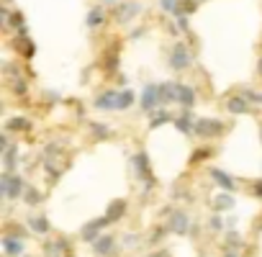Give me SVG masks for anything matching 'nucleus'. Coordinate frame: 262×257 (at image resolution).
Instances as JSON below:
<instances>
[{"label":"nucleus","instance_id":"19","mask_svg":"<svg viewBox=\"0 0 262 257\" xmlns=\"http://www.w3.org/2000/svg\"><path fill=\"white\" fill-rule=\"evenodd\" d=\"M131 100H134V93H131V90H118L116 111H121V108H129V105H131Z\"/></svg>","mask_w":262,"mask_h":257},{"label":"nucleus","instance_id":"30","mask_svg":"<svg viewBox=\"0 0 262 257\" xmlns=\"http://www.w3.org/2000/svg\"><path fill=\"white\" fill-rule=\"evenodd\" d=\"M149 257H167V252H154V255H149Z\"/></svg>","mask_w":262,"mask_h":257},{"label":"nucleus","instance_id":"3","mask_svg":"<svg viewBox=\"0 0 262 257\" xmlns=\"http://www.w3.org/2000/svg\"><path fill=\"white\" fill-rule=\"evenodd\" d=\"M221 131H224L221 121H213V118L195 121V134H200V137H216V134H221Z\"/></svg>","mask_w":262,"mask_h":257},{"label":"nucleus","instance_id":"12","mask_svg":"<svg viewBox=\"0 0 262 257\" xmlns=\"http://www.w3.org/2000/svg\"><path fill=\"white\" fill-rule=\"evenodd\" d=\"M3 250L10 255V257H18L23 252V242L21 239H13V237H5L3 239Z\"/></svg>","mask_w":262,"mask_h":257},{"label":"nucleus","instance_id":"18","mask_svg":"<svg viewBox=\"0 0 262 257\" xmlns=\"http://www.w3.org/2000/svg\"><path fill=\"white\" fill-rule=\"evenodd\" d=\"M190 121H193V113H190V111H185V113L175 121V124H177V129H180V131L190 134V131H195V126H190Z\"/></svg>","mask_w":262,"mask_h":257},{"label":"nucleus","instance_id":"17","mask_svg":"<svg viewBox=\"0 0 262 257\" xmlns=\"http://www.w3.org/2000/svg\"><path fill=\"white\" fill-rule=\"evenodd\" d=\"M211 175H213V180L219 183L221 188H226V190H234V180H231L229 175H224L221 170H211Z\"/></svg>","mask_w":262,"mask_h":257},{"label":"nucleus","instance_id":"8","mask_svg":"<svg viewBox=\"0 0 262 257\" xmlns=\"http://www.w3.org/2000/svg\"><path fill=\"white\" fill-rule=\"evenodd\" d=\"M188 226H190L188 216L180 214V211H177V214H173V219H170V229H173L175 234H185V232H188Z\"/></svg>","mask_w":262,"mask_h":257},{"label":"nucleus","instance_id":"11","mask_svg":"<svg viewBox=\"0 0 262 257\" xmlns=\"http://www.w3.org/2000/svg\"><path fill=\"white\" fill-rule=\"evenodd\" d=\"M136 168H139V175H142V180H147V183L152 185L154 180H152V172H149V160H147V155H136Z\"/></svg>","mask_w":262,"mask_h":257},{"label":"nucleus","instance_id":"23","mask_svg":"<svg viewBox=\"0 0 262 257\" xmlns=\"http://www.w3.org/2000/svg\"><path fill=\"white\" fill-rule=\"evenodd\" d=\"M39 201H41V195H39V193H36L34 188H28V190H26V203H31V206H36Z\"/></svg>","mask_w":262,"mask_h":257},{"label":"nucleus","instance_id":"33","mask_svg":"<svg viewBox=\"0 0 262 257\" xmlns=\"http://www.w3.org/2000/svg\"><path fill=\"white\" fill-rule=\"evenodd\" d=\"M260 72H262V62H260Z\"/></svg>","mask_w":262,"mask_h":257},{"label":"nucleus","instance_id":"13","mask_svg":"<svg viewBox=\"0 0 262 257\" xmlns=\"http://www.w3.org/2000/svg\"><path fill=\"white\" fill-rule=\"evenodd\" d=\"M226 111H231V113H247V111H250V105H247V98H229Z\"/></svg>","mask_w":262,"mask_h":257},{"label":"nucleus","instance_id":"2","mask_svg":"<svg viewBox=\"0 0 262 257\" xmlns=\"http://www.w3.org/2000/svg\"><path fill=\"white\" fill-rule=\"evenodd\" d=\"M170 65H173L175 72H182L185 67L190 65V52H188V47H185V44H175L173 54H170Z\"/></svg>","mask_w":262,"mask_h":257},{"label":"nucleus","instance_id":"10","mask_svg":"<svg viewBox=\"0 0 262 257\" xmlns=\"http://www.w3.org/2000/svg\"><path fill=\"white\" fill-rule=\"evenodd\" d=\"M123 214H126V201H113L111 206H108L105 219H108V221H118Z\"/></svg>","mask_w":262,"mask_h":257},{"label":"nucleus","instance_id":"9","mask_svg":"<svg viewBox=\"0 0 262 257\" xmlns=\"http://www.w3.org/2000/svg\"><path fill=\"white\" fill-rule=\"evenodd\" d=\"M173 100H177V85L173 83L160 85V103H173Z\"/></svg>","mask_w":262,"mask_h":257},{"label":"nucleus","instance_id":"15","mask_svg":"<svg viewBox=\"0 0 262 257\" xmlns=\"http://www.w3.org/2000/svg\"><path fill=\"white\" fill-rule=\"evenodd\" d=\"M103 21H105V10H103V8H92V10L87 13V26H90V28L100 26Z\"/></svg>","mask_w":262,"mask_h":257},{"label":"nucleus","instance_id":"4","mask_svg":"<svg viewBox=\"0 0 262 257\" xmlns=\"http://www.w3.org/2000/svg\"><path fill=\"white\" fill-rule=\"evenodd\" d=\"M160 103V85H147L144 95H142V111L144 113H154V105Z\"/></svg>","mask_w":262,"mask_h":257},{"label":"nucleus","instance_id":"27","mask_svg":"<svg viewBox=\"0 0 262 257\" xmlns=\"http://www.w3.org/2000/svg\"><path fill=\"white\" fill-rule=\"evenodd\" d=\"M15 93H18V95L26 93V83H23V80H21V83H15Z\"/></svg>","mask_w":262,"mask_h":257},{"label":"nucleus","instance_id":"22","mask_svg":"<svg viewBox=\"0 0 262 257\" xmlns=\"http://www.w3.org/2000/svg\"><path fill=\"white\" fill-rule=\"evenodd\" d=\"M15 129H28V121L26 118H10L8 121V131H15Z\"/></svg>","mask_w":262,"mask_h":257},{"label":"nucleus","instance_id":"28","mask_svg":"<svg viewBox=\"0 0 262 257\" xmlns=\"http://www.w3.org/2000/svg\"><path fill=\"white\" fill-rule=\"evenodd\" d=\"M177 26H180V31H185V28H188V18L180 16V18H177Z\"/></svg>","mask_w":262,"mask_h":257},{"label":"nucleus","instance_id":"1","mask_svg":"<svg viewBox=\"0 0 262 257\" xmlns=\"http://www.w3.org/2000/svg\"><path fill=\"white\" fill-rule=\"evenodd\" d=\"M23 180L21 175H13V172H3V177H0V193L5 195V198H18V195L23 193Z\"/></svg>","mask_w":262,"mask_h":257},{"label":"nucleus","instance_id":"32","mask_svg":"<svg viewBox=\"0 0 262 257\" xmlns=\"http://www.w3.org/2000/svg\"><path fill=\"white\" fill-rule=\"evenodd\" d=\"M224 257H237V252H226Z\"/></svg>","mask_w":262,"mask_h":257},{"label":"nucleus","instance_id":"24","mask_svg":"<svg viewBox=\"0 0 262 257\" xmlns=\"http://www.w3.org/2000/svg\"><path fill=\"white\" fill-rule=\"evenodd\" d=\"M216 206H219V208H231V206H234V198H231V195H219Z\"/></svg>","mask_w":262,"mask_h":257},{"label":"nucleus","instance_id":"21","mask_svg":"<svg viewBox=\"0 0 262 257\" xmlns=\"http://www.w3.org/2000/svg\"><path fill=\"white\" fill-rule=\"evenodd\" d=\"M167 121H173V116H170L167 111H162V113H157L152 118V129H157V126H162V124H167Z\"/></svg>","mask_w":262,"mask_h":257},{"label":"nucleus","instance_id":"14","mask_svg":"<svg viewBox=\"0 0 262 257\" xmlns=\"http://www.w3.org/2000/svg\"><path fill=\"white\" fill-rule=\"evenodd\" d=\"M177 100L185 105V108H190L195 95H193V87H185V85H177Z\"/></svg>","mask_w":262,"mask_h":257},{"label":"nucleus","instance_id":"16","mask_svg":"<svg viewBox=\"0 0 262 257\" xmlns=\"http://www.w3.org/2000/svg\"><path fill=\"white\" fill-rule=\"evenodd\" d=\"M92 247H95V252H98V255H108V252L113 250V237H108V234H105V237H100Z\"/></svg>","mask_w":262,"mask_h":257},{"label":"nucleus","instance_id":"29","mask_svg":"<svg viewBox=\"0 0 262 257\" xmlns=\"http://www.w3.org/2000/svg\"><path fill=\"white\" fill-rule=\"evenodd\" d=\"M203 157H208V149H198V155L193 160H203Z\"/></svg>","mask_w":262,"mask_h":257},{"label":"nucleus","instance_id":"26","mask_svg":"<svg viewBox=\"0 0 262 257\" xmlns=\"http://www.w3.org/2000/svg\"><path fill=\"white\" fill-rule=\"evenodd\" d=\"M92 131H95V137H98V139H100V137H103V139L108 137V129L100 126V124H92Z\"/></svg>","mask_w":262,"mask_h":257},{"label":"nucleus","instance_id":"6","mask_svg":"<svg viewBox=\"0 0 262 257\" xmlns=\"http://www.w3.org/2000/svg\"><path fill=\"white\" fill-rule=\"evenodd\" d=\"M139 10H142V5H139V3H123V5L116 10V16H118L121 23H126V21H131V18L136 16Z\"/></svg>","mask_w":262,"mask_h":257},{"label":"nucleus","instance_id":"5","mask_svg":"<svg viewBox=\"0 0 262 257\" xmlns=\"http://www.w3.org/2000/svg\"><path fill=\"white\" fill-rule=\"evenodd\" d=\"M105 224H108V219H98V221H92V224H87V226H85V229H83V239H85V242H92V245H95V242L100 239V237H98V232L103 229V226H105Z\"/></svg>","mask_w":262,"mask_h":257},{"label":"nucleus","instance_id":"31","mask_svg":"<svg viewBox=\"0 0 262 257\" xmlns=\"http://www.w3.org/2000/svg\"><path fill=\"white\" fill-rule=\"evenodd\" d=\"M257 195H262V183H257Z\"/></svg>","mask_w":262,"mask_h":257},{"label":"nucleus","instance_id":"25","mask_svg":"<svg viewBox=\"0 0 262 257\" xmlns=\"http://www.w3.org/2000/svg\"><path fill=\"white\" fill-rule=\"evenodd\" d=\"M162 10H167V13H177V0H162Z\"/></svg>","mask_w":262,"mask_h":257},{"label":"nucleus","instance_id":"7","mask_svg":"<svg viewBox=\"0 0 262 257\" xmlns=\"http://www.w3.org/2000/svg\"><path fill=\"white\" fill-rule=\"evenodd\" d=\"M116 100H118V90H105L103 95L95 98V108H116Z\"/></svg>","mask_w":262,"mask_h":257},{"label":"nucleus","instance_id":"20","mask_svg":"<svg viewBox=\"0 0 262 257\" xmlns=\"http://www.w3.org/2000/svg\"><path fill=\"white\" fill-rule=\"evenodd\" d=\"M31 229L44 234V232H49V221H46L44 216H34V219H31Z\"/></svg>","mask_w":262,"mask_h":257}]
</instances>
